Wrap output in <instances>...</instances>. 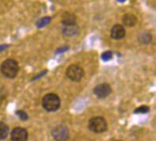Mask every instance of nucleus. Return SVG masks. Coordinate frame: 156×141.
<instances>
[{"instance_id": "f257e3e1", "label": "nucleus", "mask_w": 156, "mask_h": 141, "mask_svg": "<svg viewBox=\"0 0 156 141\" xmlns=\"http://www.w3.org/2000/svg\"><path fill=\"white\" fill-rule=\"evenodd\" d=\"M1 72L8 79H14L19 72V65L17 61L13 59H7L1 65Z\"/></svg>"}, {"instance_id": "f03ea898", "label": "nucleus", "mask_w": 156, "mask_h": 141, "mask_svg": "<svg viewBox=\"0 0 156 141\" xmlns=\"http://www.w3.org/2000/svg\"><path fill=\"white\" fill-rule=\"evenodd\" d=\"M43 108L47 111H55L61 106V100L57 94L48 93L43 97L42 101Z\"/></svg>"}, {"instance_id": "7ed1b4c3", "label": "nucleus", "mask_w": 156, "mask_h": 141, "mask_svg": "<svg viewBox=\"0 0 156 141\" xmlns=\"http://www.w3.org/2000/svg\"><path fill=\"white\" fill-rule=\"evenodd\" d=\"M89 128L95 133H101L106 131L108 128L107 122L102 117H94L89 122Z\"/></svg>"}, {"instance_id": "20e7f679", "label": "nucleus", "mask_w": 156, "mask_h": 141, "mask_svg": "<svg viewBox=\"0 0 156 141\" xmlns=\"http://www.w3.org/2000/svg\"><path fill=\"white\" fill-rule=\"evenodd\" d=\"M67 77L74 82H79L84 76V71L78 64H72L66 71Z\"/></svg>"}, {"instance_id": "39448f33", "label": "nucleus", "mask_w": 156, "mask_h": 141, "mask_svg": "<svg viewBox=\"0 0 156 141\" xmlns=\"http://www.w3.org/2000/svg\"><path fill=\"white\" fill-rule=\"evenodd\" d=\"M52 136L56 141H66L69 136V131L66 125H59L52 130Z\"/></svg>"}, {"instance_id": "423d86ee", "label": "nucleus", "mask_w": 156, "mask_h": 141, "mask_svg": "<svg viewBox=\"0 0 156 141\" xmlns=\"http://www.w3.org/2000/svg\"><path fill=\"white\" fill-rule=\"evenodd\" d=\"M11 141H28V131L22 127H17L13 129L10 134Z\"/></svg>"}, {"instance_id": "0eeeda50", "label": "nucleus", "mask_w": 156, "mask_h": 141, "mask_svg": "<svg viewBox=\"0 0 156 141\" xmlns=\"http://www.w3.org/2000/svg\"><path fill=\"white\" fill-rule=\"evenodd\" d=\"M94 93L98 98L104 99L112 93V88L108 84L102 83L96 86L94 90Z\"/></svg>"}, {"instance_id": "6e6552de", "label": "nucleus", "mask_w": 156, "mask_h": 141, "mask_svg": "<svg viewBox=\"0 0 156 141\" xmlns=\"http://www.w3.org/2000/svg\"><path fill=\"white\" fill-rule=\"evenodd\" d=\"M126 35L125 28L121 24H115L112 27L111 30V36L112 39L119 40V39L124 38Z\"/></svg>"}, {"instance_id": "1a4fd4ad", "label": "nucleus", "mask_w": 156, "mask_h": 141, "mask_svg": "<svg viewBox=\"0 0 156 141\" xmlns=\"http://www.w3.org/2000/svg\"><path fill=\"white\" fill-rule=\"evenodd\" d=\"M76 20H77V18L75 17V15L70 12H65L63 13L61 17V23L64 26L75 25Z\"/></svg>"}, {"instance_id": "9d476101", "label": "nucleus", "mask_w": 156, "mask_h": 141, "mask_svg": "<svg viewBox=\"0 0 156 141\" xmlns=\"http://www.w3.org/2000/svg\"><path fill=\"white\" fill-rule=\"evenodd\" d=\"M137 22L136 16L131 13H126L122 17V23L126 27H133Z\"/></svg>"}, {"instance_id": "9b49d317", "label": "nucleus", "mask_w": 156, "mask_h": 141, "mask_svg": "<svg viewBox=\"0 0 156 141\" xmlns=\"http://www.w3.org/2000/svg\"><path fill=\"white\" fill-rule=\"evenodd\" d=\"M79 28L76 24L75 25L65 26L63 28V34L68 37H73L79 34Z\"/></svg>"}, {"instance_id": "f8f14e48", "label": "nucleus", "mask_w": 156, "mask_h": 141, "mask_svg": "<svg viewBox=\"0 0 156 141\" xmlns=\"http://www.w3.org/2000/svg\"><path fill=\"white\" fill-rule=\"evenodd\" d=\"M9 127L4 122H0V140H3L9 135Z\"/></svg>"}, {"instance_id": "ddd939ff", "label": "nucleus", "mask_w": 156, "mask_h": 141, "mask_svg": "<svg viewBox=\"0 0 156 141\" xmlns=\"http://www.w3.org/2000/svg\"><path fill=\"white\" fill-rule=\"evenodd\" d=\"M152 37L149 32H142L139 35V41L142 44H148L151 41Z\"/></svg>"}, {"instance_id": "4468645a", "label": "nucleus", "mask_w": 156, "mask_h": 141, "mask_svg": "<svg viewBox=\"0 0 156 141\" xmlns=\"http://www.w3.org/2000/svg\"><path fill=\"white\" fill-rule=\"evenodd\" d=\"M51 21V17H42V18L39 19L35 24H36V27L38 28H44L45 26H46L47 24H49Z\"/></svg>"}, {"instance_id": "2eb2a0df", "label": "nucleus", "mask_w": 156, "mask_h": 141, "mask_svg": "<svg viewBox=\"0 0 156 141\" xmlns=\"http://www.w3.org/2000/svg\"><path fill=\"white\" fill-rule=\"evenodd\" d=\"M16 115L20 118V120H22V121H27L28 119V115H27L25 111L22 110H18L16 111Z\"/></svg>"}, {"instance_id": "dca6fc26", "label": "nucleus", "mask_w": 156, "mask_h": 141, "mask_svg": "<svg viewBox=\"0 0 156 141\" xmlns=\"http://www.w3.org/2000/svg\"><path fill=\"white\" fill-rule=\"evenodd\" d=\"M149 108L147 106H145V105H143L141 107H139L134 111V113L136 114H146L147 112H148Z\"/></svg>"}, {"instance_id": "f3484780", "label": "nucleus", "mask_w": 156, "mask_h": 141, "mask_svg": "<svg viewBox=\"0 0 156 141\" xmlns=\"http://www.w3.org/2000/svg\"><path fill=\"white\" fill-rule=\"evenodd\" d=\"M112 56H113V54H112V52L106 51V52H105V53H104L102 55H101V58H102V60H103V61H110V60H112Z\"/></svg>"}, {"instance_id": "a211bd4d", "label": "nucleus", "mask_w": 156, "mask_h": 141, "mask_svg": "<svg viewBox=\"0 0 156 141\" xmlns=\"http://www.w3.org/2000/svg\"><path fill=\"white\" fill-rule=\"evenodd\" d=\"M68 49V47H66V46H63V47L60 48V49H59L57 52V53H64V52L66 51Z\"/></svg>"}, {"instance_id": "6ab92c4d", "label": "nucleus", "mask_w": 156, "mask_h": 141, "mask_svg": "<svg viewBox=\"0 0 156 141\" xmlns=\"http://www.w3.org/2000/svg\"><path fill=\"white\" fill-rule=\"evenodd\" d=\"M8 46H7V45H2V46H0V51L4 50L5 49H6Z\"/></svg>"}, {"instance_id": "aec40b11", "label": "nucleus", "mask_w": 156, "mask_h": 141, "mask_svg": "<svg viewBox=\"0 0 156 141\" xmlns=\"http://www.w3.org/2000/svg\"><path fill=\"white\" fill-rule=\"evenodd\" d=\"M118 2H124L126 1V0H117Z\"/></svg>"}, {"instance_id": "412c9836", "label": "nucleus", "mask_w": 156, "mask_h": 141, "mask_svg": "<svg viewBox=\"0 0 156 141\" xmlns=\"http://www.w3.org/2000/svg\"><path fill=\"white\" fill-rule=\"evenodd\" d=\"M114 141H122V140H119V139H115V140H114Z\"/></svg>"}]
</instances>
